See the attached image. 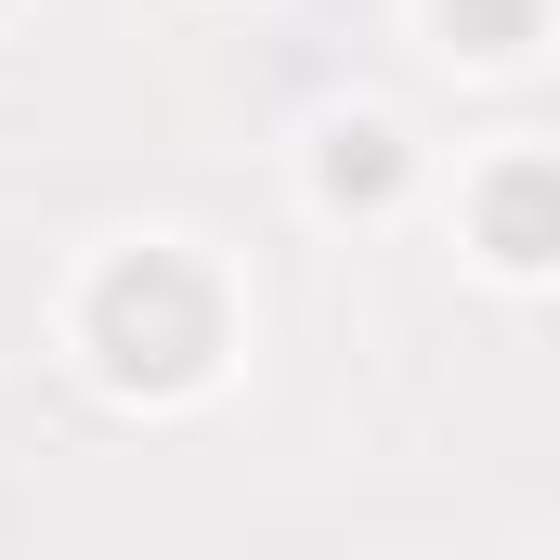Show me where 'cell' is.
Returning a JSON list of instances; mask_svg holds the SVG:
<instances>
[{"label":"cell","instance_id":"cell-1","mask_svg":"<svg viewBox=\"0 0 560 560\" xmlns=\"http://www.w3.org/2000/svg\"><path fill=\"white\" fill-rule=\"evenodd\" d=\"M495 248H509V261H548L560 248V183L548 170H509V183H495Z\"/></svg>","mask_w":560,"mask_h":560},{"label":"cell","instance_id":"cell-2","mask_svg":"<svg viewBox=\"0 0 560 560\" xmlns=\"http://www.w3.org/2000/svg\"><path fill=\"white\" fill-rule=\"evenodd\" d=\"M443 26H469V52H509L522 39V0H443Z\"/></svg>","mask_w":560,"mask_h":560},{"label":"cell","instance_id":"cell-3","mask_svg":"<svg viewBox=\"0 0 560 560\" xmlns=\"http://www.w3.org/2000/svg\"><path fill=\"white\" fill-rule=\"evenodd\" d=\"M392 183V131H339V196H378Z\"/></svg>","mask_w":560,"mask_h":560}]
</instances>
